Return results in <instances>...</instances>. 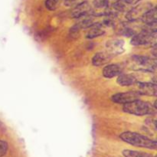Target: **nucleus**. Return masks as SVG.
<instances>
[{
    "label": "nucleus",
    "mask_w": 157,
    "mask_h": 157,
    "mask_svg": "<svg viewBox=\"0 0 157 157\" xmlns=\"http://www.w3.org/2000/svg\"><path fill=\"white\" fill-rule=\"evenodd\" d=\"M154 7L152 2H140L133 6L130 11L127 12L126 18L129 21H135L136 20H140L143 15L148 12L150 9Z\"/></svg>",
    "instance_id": "4"
},
{
    "label": "nucleus",
    "mask_w": 157,
    "mask_h": 157,
    "mask_svg": "<svg viewBox=\"0 0 157 157\" xmlns=\"http://www.w3.org/2000/svg\"><path fill=\"white\" fill-rule=\"evenodd\" d=\"M103 76L106 78H113L123 73L122 67L116 64H108L103 69Z\"/></svg>",
    "instance_id": "10"
},
{
    "label": "nucleus",
    "mask_w": 157,
    "mask_h": 157,
    "mask_svg": "<svg viewBox=\"0 0 157 157\" xmlns=\"http://www.w3.org/2000/svg\"><path fill=\"white\" fill-rule=\"evenodd\" d=\"M92 15V6L88 2L85 1L75 6L71 12V17L74 18H81L87 15Z\"/></svg>",
    "instance_id": "8"
},
{
    "label": "nucleus",
    "mask_w": 157,
    "mask_h": 157,
    "mask_svg": "<svg viewBox=\"0 0 157 157\" xmlns=\"http://www.w3.org/2000/svg\"><path fill=\"white\" fill-rule=\"evenodd\" d=\"M132 68L134 71L152 73L156 71V59L141 55H133L131 58Z\"/></svg>",
    "instance_id": "3"
},
{
    "label": "nucleus",
    "mask_w": 157,
    "mask_h": 157,
    "mask_svg": "<svg viewBox=\"0 0 157 157\" xmlns=\"http://www.w3.org/2000/svg\"><path fill=\"white\" fill-rule=\"evenodd\" d=\"M77 0H65V3L67 5H70L71 4V3L75 2H76Z\"/></svg>",
    "instance_id": "18"
},
{
    "label": "nucleus",
    "mask_w": 157,
    "mask_h": 157,
    "mask_svg": "<svg viewBox=\"0 0 157 157\" xmlns=\"http://www.w3.org/2000/svg\"><path fill=\"white\" fill-rule=\"evenodd\" d=\"M137 78L133 74L122 73L117 76V83L122 87H130L137 82Z\"/></svg>",
    "instance_id": "9"
},
{
    "label": "nucleus",
    "mask_w": 157,
    "mask_h": 157,
    "mask_svg": "<svg viewBox=\"0 0 157 157\" xmlns=\"http://www.w3.org/2000/svg\"><path fill=\"white\" fill-rule=\"evenodd\" d=\"M111 58L110 54L104 53V52H98L94 55L92 58V64L93 65L98 67V66L104 65L107 64Z\"/></svg>",
    "instance_id": "11"
},
{
    "label": "nucleus",
    "mask_w": 157,
    "mask_h": 157,
    "mask_svg": "<svg viewBox=\"0 0 157 157\" xmlns=\"http://www.w3.org/2000/svg\"><path fill=\"white\" fill-rule=\"evenodd\" d=\"M133 2H134V3L135 4H137V3H139L140 2V1H142V0H133Z\"/></svg>",
    "instance_id": "19"
},
{
    "label": "nucleus",
    "mask_w": 157,
    "mask_h": 157,
    "mask_svg": "<svg viewBox=\"0 0 157 157\" xmlns=\"http://www.w3.org/2000/svg\"><path fill=\"white\" fill-rule=\"evenodd\" d=\"M123 110L127 113L135 116H145V115H154L156 113V104L153 105L150 102L141 101L140 99L136 100L133 102L124 104Z\"/></svg>",
    "instance_id": "2"
},
{
    "label": "nucleus",
    "mask_w": 157,
    "mask_h": 157,
    "mask_svg": "<svg viewBox=\"0 0 157 157\" xmlns=\"http://www.w3.org/2000/svg\"><path fill=\"white\" fill-rule=\"evenodd\" d=\"M140 94L136 90H130V91L124 92V93H117L113 95L111 100L113 102L118 104H126L128 103L133 102L136 100L140 99Z\"/></svg>",
    "instance_id": "6"
},
{
    "label": "nucleus",
    "mask_w": 157,
    "mask_h": 157,
    "mask_svg": "<svg viewBox=\"0 0 157 157\" xmlns=\"http://www.w3.org/2000/svg\"><path fill=\"white\" fill-rule=\"evenodd\" d=\"M9 149V145L7 142L4 140H0V157L4 156L6 154Z\"/></svg>",
    "instance_id": "17"
},
{
    "label": "nucleus",
    "mask_w": 157,
    "mask_h": 157,
    "mask_svg": "<svg viewBox=\"0 0 157 157\" xmlns=\"http://www.w3.org/2000/svg\"><path fill=\"white\" fill-rule=\"evenodd\" d=\"M141 21L144 22V25H150V24H155L157 22L156 20V8L154 6L151 9L146 12L142 18H140Z\"/></svg>",
    "instance_id": "13"
},
{
    "label": "nucleus",
    "mask_w": 157,
    "mask_h": 157,
    "mask_svg": "<svg viewBox=\"0 0 157 157\" xmlns=\"http://www.w3.org/2000/svg\"><path fill=\"white\" fill-rule=\"evenodd\" d=\"M135 84H136V90L140 94V95H146V96L156 97L157 94V87L156 83L151 82H140L137 81Z\"/></svg>",
    "instance_id": "7"
},
{
    "label": "nucleus",
    "mask_w": 157,
    "mask_h": 157,
    "mask_svg": "<svg viewBox=\"0 0 157 157\" xmlns=\"http://www.w3.org/2000/svg\"><path fill=\"white\" fill-rule=\"evenodd\" d=\"M156 32L147 33L141 31L140 33H136L131 38L130 44L134 46L147 45L151 44L152 46H156Z\"/></svg>",
    "instance_id": "5"
},
{
    "label": "nucleus",
    "mask_w": 157,
    "mask_h": 157,
    "mask_svg": "<svg viewBox=\"0 0 157 157\" xmlns=\"http://www.w3.org/2000/svg\"><path fill=\"white\" fill-rule=\"evenodd\" d=\"M122 153L124 157H156L151 153L131 150H124Z\"/></svg>",
    "instance_id": "14"
},
{
    "label": "nucleus",
    "mask_w": 157,
    "mask_h": 157,
    "mask_svg": "<svg viewBox=\"0 0 157 157\" xmlns=\"http://www.w3.org/2000/svg\"><path fill=\"white\" fill-rule=\"evenodd\" d=\"M61 0H46L45 1V7L48 10L54 11L60 5Z\"/></svg>",
    "instance_id": "16"
},
{
    "label": "nucleus",
    "mask_w": 157,
    "mask_h": 157,
    "mask_svg": "<svg viewBox=\"0 0 157 157\" xmlns=\"http://www.w3.org/2000/svg\"><path fill=\"white\" fill-rule=\"evenodd\" d=\"M103 24L101 23H96L95 25H94L93 26H91L89 30V32L87 34V38L92 39V38H97V37L101 36V35H104L105 33V29L103 27Z\"/></svg>",
    "instance_id": "12"
},
{
    "label": "nucleus",
    "mask_w": 157,
    "mask_h": 157,
    "mask_svg": "<svg viewBox=\"0 0 157 157\" xmlns=\"http://www.w3.org/2000/svg\"><path fill=\"white\" fill-rule=\"evenodd\" d=\"M120 138L125 143L130 144L133 147H141V148H146L149 150H156L157 148V143L156 140H153L144 135L135 133V132H124L120 135Z\"/></svg>",
    "instance_id": "1"
},
{
    "label": "nucleus",
    "mask_w": 157,
    "mask_h": 157,
    "mask_svg": "<svg viewBox=\"0 0 157 157\" xmlns=\"http://www.w3.org/2000/svg\"><path fill=\"white\" fill-rule=\"evenodd\" d=\"M107 47L110 49V51H111L113 53L120 54L124 51V49H123L124 43H123V41L114 40V41L107 43Z\"/></svg>",
    "instance_id": "15"
}]
</instances>
